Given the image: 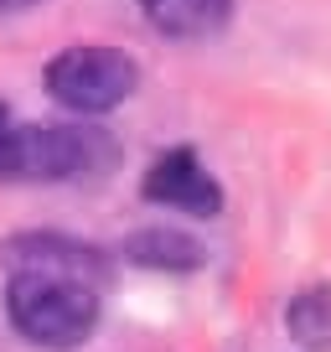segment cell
Segmentation results:
<instances>
[{"instance_id": "1", "label": "cell", "mask_w": 331, "mask_h": 352, "mask_svg": "<svg viewBox=\"0 0 331 352\" xmlns=\"http://www.w3.org/2000/svg\"><path fill=\"white\" fill-rule=\"evenodd\" d=\"M5 280V316L32 347L73 352L99 327L109 264L93 243L67 233H16L0 243Z\"/></svg>"}, {"instance_id": "2", "label": "cell", "mask_w": 331, "mask_h": 352, "mask_svg": "<svg viewBox=\"0 0 331 352\" xmlns=\"http://www.w3.org/2000/svg\"><path fill=\"white\" fill-rule=\"evenodd\" d=\"M135 88H140V63L104 42H78L47 63V94L73 114H109Z\"/></svg>"}, {"instance_id": "4", "label": "cell", "mask_w": 331, "mask_h": 352, "mask_svg": "<svg viewBox=\"0 0 331 352\" xmlns=\"http://www.w3.org/2000/svg\"><path fill=\"white\" fill-rule=\"evenodd\" d=\"M140 197L150 208H166V212H187V218H222V187L218 176L202 166V155L192 145H171L161 151L140 176Z\"/></svg>"}, {"instance_id": "3", "label": "cell", "mask_w": 331, "mask_h": 352, "mask_svg": "<svg viewBox=\"0 0 331 352\" xmlns=\"http://www.w3.org/2000/svg\"><path fill=\"white\" fill-rule=\"evenodd\" d=\"M119 161V145L109 130L93 124H26L16 140V182H78L104 176Z\"/></svg>"}, {"instance_id": "6", "label": "cell", "mask_w": 331, "mask_h": 352, "mask_svg": "<svg viewBox=\"0 0 331 352\" xmlns=\"http://www.w3.org/2000/svg\"><path fill=\"white\" fill-rule=\"evenodd\" d=\"M119 254H124L130 264H140V270H202V264H207V249H202L192 233L166 228V223L130 233Z\"/></svg>"}, {"instance_id": "5", "label": "cell", "mask_w": 331, "mask_h": 352, "mask_svg": "<svg viewBox=\"0 0 331 352\" xmlns=\"http://www.w3.org/2000/svg\"><path fill=\"white\" fill-rule=\"evenodd\" d=\"M150 32L171 36V42H202V36L222 32L233 16V0H140Z\"/></svg>"}, {"instance_id": "9", "label": "cell", "mask_w": 331, "mask_h": 352, "mask_svg": "<svg viewBox=\"0 0 331 352\" xmlns=\"http://www.w3.org/2000/svg\"><path fill=\"white\" fill-rule=\"evenodd\" d=\"M21 6H32V0H0V11H21Z\"/></svg>"}, {"instance_id": "8", "label": "cell", "mask_w": 331, "mask_h": 352, "mask_svg": "<svg viewBox=\"0 0 331 352\" xmlns=\"http://www.w3.org/2000/svg\"><path fill=\"white\" fill-rule=\"evenodd\" d=\"M16 140H21V120L11 104H0V182H16Z\"/></svg>"}, {"instance_id": "7", "label": "cell", "mask_w": 331, "mask_h": 352, "mask_svg": "<svg viewBox=\"0 0 331 352\" xmlns=\"http://www.w3.org/2000/svg\"><path fill=\"white\" fill-rule=\"evenodd\" d=\"M285 331L306 352H331V285H306L285 306Z\"/></svg>"}]
</instances>
